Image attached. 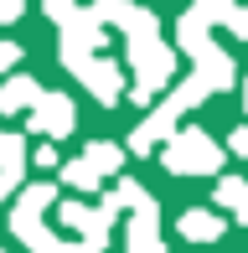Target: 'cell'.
Here are the masks:
<instances>
[{"label": "cell", "mask_w": 248, "mask_h": 253, "mask_svg": "<svg viewBox=\"0 0 248 253\" xmlns=\"http://www.w3.org/2000/svg\"><path fill=\"white\" fill-rule=\"evenodd\" d=\"M197 10H202L207 21H222V16L233 10V0H197Z\"/></svg>", "instance_id": "obj_19"}, {"label": "cell", "mask_w": 248, "mask_h": 253, "mask_svg": "<svg viewBox=\"0 0 248 253\" xmlns=\"http://www.w3.org/2000/svg\"><path fill=\"white\" fill-rule=\"evenodd\" d=\"M217 202L238 212V207L248 202V181H238V176H222V181H217Z\"/></svg>", "instance_id": "obj_18"}, {"label": "cell", "mask_w": 248, "mask_h": 253, "mask_svg": "<svg viewBox=\"0 0 248 253\" xmlns=\"http://www.w3.org/2000/svg\"><path fill=\"white\" fill-rule=\"evenodd\" d=\"M155 227H161V212H140L129 222V233H124V253H161Z\"/></svg>", "instance_id": "obj_11"}, {"label": "cell", "mask_w": 248, "mask_h": 253, "mask_svg": "<svg viewBox=\"0 0 248 253\" xmlns=\"http://www.w3.org/2000/svg\"><path fill=\"white\" fill-rule=\"evenodd\" d=\"M238 222H248V202H243V207H238Z\"/></svg>", "instance_id": "obj_27"}, {"label": "cell", "mask_w": 248, "mask_h": 253, "mask_svg": "<svg viewBox=\"0 0 248 253\" xmlns=\"http://www.w3.org/2000/svg\"><path fill=\"white\" fill-rule=\"evenodd\" d=\"M197 73L207 78L212 93H222V88H233V57L222 52V47H212L207 57H197Z\"/></svg>", "instance_id": "obj_12"}, {"label": "cell", "mask_w": 248, "mask_h": 253, "mask_svg": "<svg viewBox=\"0 0 248 253\" xmlns=\"http://www.w3.org/2000/svg\"><path fill=\"white\" fill-rule=\"evenodd\" d=\"M161 166L176 170V176H207V170L222 166V150L207 140V129H181V134L161 150Z\"/></svg>", "instance_id": "obj_2"}, {"label": "cell", "mask_w": 248, "mask_h": 253, "mask_svg": "<svg viewBox=\"0 0 248 253\" xmlns=\"http://www.w3.org/2000/svg\"><path fill=\"white\" fill-rule=\"evenodd\" d=\"M83 160H93L98 176H109V170H119V166H124V145H114V140H93V145L83 150Z\"/></svg>", "instance_id": "obj_16"}, {"label": "cell", "mask_w": 248, "mask_h": 253, "mask_svg": "<svg viewBox=\"0 0 248 253\" xmlns=\"http://www.w3.org/2000/svg\"><path fill=\"white\" fill-rule=\"evenodd\" d=\"M98 26H104V21H98L93 10H73V16L62 21V62L73 67V73H78V67H88V62H93V52L104 47V31H98Z\"/></svg>", "instance_id": "obj_3"}, {"label": "cell", "mask_w": 248, "mask_h": 253, "mask_svg": "<svg viewBox=\"0 0 248 253\" xmlns=\"http://www.w3.org/2000/svg\"><path fill=\"white\" fill-rule=\"evenodd\" d=\"M222 21H228V26H233V31H238V37H248V10H238V5H233V10H228V16H222Z\"/></svg>", "instance_id": "obj_22"}, {"label": "cell", "mask_w": 248, "mask_h": 253, "mask_svg": "<svg viewBox=\"0 0 248 253\" xmlns=\"http://www.w3.org/2000/svg\"><path fill=\"white\" fill-rule=\"evenodd\" d=\"M207 26H212V21L202 16V10H186V16L176 21V37H181V52H191V57H207V52H212V37H207Z\"/></svg>", "instance_id": "obj_10"}, {"label": "cell", "mask_w": 248, "mask_h": 253, "mask_svg": "<svg viewBox=\"0 0 248 253\" xmlns=\"http://www.w3.org/2000/svg\"><path fill=\"white\" fill-rule=\"evenodd\" d=\"M10 233L26 238V248H31V253H88L83 243H62L57 233H47V227L37 222V217H21V212H10Z\"/></svg>", "instance_id": "obj_7"}, {"label": "cell", "mask_w": 248, "mask_h": 253, "mask_svg": "<svg viewBox=\"0 0 248 253\" xmlns=\"http://www.w3.org/2000/svg\"><path fill=\"white\" fill-rule=\"evenodd\" d=\"M78 78H83V88L98 103H119V93H124V73L109 62V57H93L88 67H78Z\"/></svg>", "instance_id": "obj_6"}, {"label": "cell", "mask_w": 248, "mask_h": 253, "mask_svg": "<svg viewBox=\"0 0 248 253\" xmlns=\"http://www.w3.org/2000/svg\"><path fill=\"white\" fill-rule=\"evenodd\" d=\"M129 67H134V103H145L150 93H161L165 83L176 78V52L165 47V42H129Z\"/></svg>", "instance_id": "obj_1"}, {"label": "cell", "mask_w": 248, "mask_h": 253, "mask_svg": "<svg viewBox=\"0 0 248 253\" xmlns=\"http://www.w3.org/2000/svg\"><path fill=\"white\" fill-rule=\"evenodd\" d=\"M62 222L83 233V248H88V253H104V248H109V222H114V207H109V202H98V207L62 202Z\"/></svg>", "instance_id": "obj_4"}, {"label": "cell", "mask_w": 248, "mask_h": 253, "mask_svg": "<svg viewBox=\"0 0 248 253\" xmlns=\"http://www.w3.org/2000/svg\"><path fill=\"white\" fill-rule=\"evenodd\" d=\"M31 134H47V140L73 134V98L67 93H41V103L31 109Z\"/></svg>", "instance_id": "obj_5"}, {"label": "cell", "mask_w": 248, "mask_h": 253, "mask_svg": "<svg viewBox=\"0 0 248 253\" xmlns=\"http://www.w3.org/2000/svg\"><path fill=\"white\" fill-rule=\"evenodd\" d=\"M21 10H26V0H0V21H16Z\"/></svg>", "instance_id": "obj_23"}, {"label": "cell", "mask_w": 248, "mask_h": 253, "mask_svg": "<svg viewBox=\"0 0 248 253\" xmlns=\"http://www.w3.org/2000/svg\"><path fill=\"white\" fill-rule=\"evenodd\" d=\"M16 62H21V47H16V42H0V73L16 67Z\"/></svg>", "instance_id": "obj_21"}, {"label": "cell", "mask_w": 248, "mask_h": 253, "mask_svg": "<svg viewBox=\"0 0 248 253\" xmlns=\"http://www.w3.org/2000/svg\"><path fill=\"white\" fill-rule=\"evenodd\" d=\"M0 253H5V248H0Z\"/></svg>", "instance_id": "obj_28"}, {"label": "cell", "mask_w": 248, "mask_h": 253, "mask_svg": "<svg viewBox=\"0 0 248 253\" xmlns=\"http://www.w3.org/2000/svg\"><path fill=\"white\" fill-rule=\"evenodd\" d=\"M37 103H41V83L37 78L16 73V78L0 83V114H21V109H37Z\"/></svg>", "instance_id": "obj_9"}, {"label": "cell", "mask_w": 248, "mask_h": 253, "mask_svg": "<svg viewBox=\"0 0 248 253\" xmlns=\"http://www.w3.org/2000/svg\"><path fill=\"white\" fill-rule=\"evenodd\" d=\"M52 202H57V186H52V181H37V186H21L16 212H21V217H41Z\"/></svg>", "instance_id": "obj_15"}, {"label": "cell", "mask_w": 248, "mask_h": 253, "mask_svg": "<svg viewBox=\"0 0 248 253\" xmlns=\"http://www.w3.org/2000/svg\"><path fill=\"white\" fill-rule=\"evenodd\" d=\"M228 150H233V155H248V129H233V140H228Z\"/></svg>", "instance_id": "obj_25"}, {"label": "cell", "mask_w": 248, "mask_h": 253, "mask_svg": "<svg viewBox=\"0 0 248 253\" xmlns=\"http://www.w3.org/2000/svg\"><path fill=\"white\" fill-rule=\"evenodd\" d=\"M109 207H114V212H124V207H129V212L134 217H140V212H155V202H150V191H145L140 186V181H119V186L114 191H109V197H104Z\"/></svg>", "instance_id": "obj_14"}, {"label": "cell", "mask_w": 248, "mask_h": 253, "mask_svg": "<svg viewBox=\"0 0 248 253\" xmlns=\"http://www.w3.org/2000/svg\"><path fill=\"white\" fill-rule=\"evenodd\" d=\"M10 191H16V186H10V181H5V176H0V202H5V197H10Z\"/></svg>", "instance_id": "obj_26"}, {"label": "cell", "mask_w": 248, "mask_h": 253, "mask_svg": "<svg viewBox=\"0 0 248 253\" xmlns=\"http://www.w3.org/2000/svg\"><path fill=\"white\" fill-rule=\"evenodd\" d=\"M176 114H181V109H176V103H171V98H165V103H161V109H155V114H150V119H145V124H140V129H134V134H129V150H155V145H161V140H165V145H171V140H176Z\"/></svg>", "instance_id": "obj_8"}, {"label": "cell", "mask_w": 248, "mask_h": 253, "mask_svg": "<svg viewBox=\"0 0 248 253\" xmlns=\"http://www.w3.org/2000/svg\"><path fill=\"white\" fill-rule=\"evenodd\" d=\"M41 10H47L52 21H67L73 16V0H41Z\"/></svg>", "instance_id": "obj_20"}, {"label": "cell", "mask_w": 248, "mask_h": 253, "mask_svg": "<svg viewBox=\"0 0 248 253\" xmlns=\"http://www.w3.org/2000/svg\"><path fill=\"white\" fill-rule=\"evenodd\" d=\"M31 160H37V166H41V170H52V166H57V150H52V145H41V150H37V155H31Z\"/></svg>", "instance_id": "obj_24"}, {"label": "cell", "mask_w": 248, "mask_h": 253, "mask_svg": "<svg viewBox=\"0 0 248 253\" xmlns=\"http://www.w3.org/2000/svg\"><path fill=\"white\" fill-rule=\"evenodd\" d=\"M62 181H67V186H78V191H98V181H104V176L93 170V160L78 155V160H67V166H62Z\"/></svg>", "instance_id": "obj_17"}, {"label": "cell", "mask_w": 248, "mask_h": 253, "mask_svg": "<svg viewBox=\"0 0 248 253\" xmlns=\"http://www.w3.org/2000/svg\"><path fill=\"white\" fill-rule=\"evenodd\" d=\"M181 238H186V243H217V238H222V217H212V212L197 207V212L181 217Z\"/></svg>", "instance_id": "obj_13"}]
</instances>
